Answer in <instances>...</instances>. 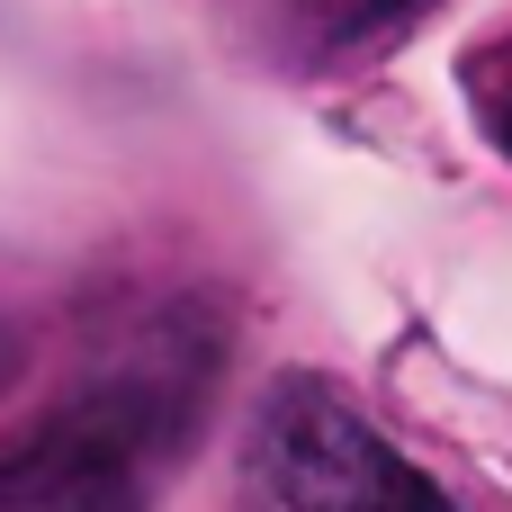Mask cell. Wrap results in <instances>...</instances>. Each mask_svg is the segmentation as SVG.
Wrapping results in <instances>:
<instances>
[{"instance_id":"obj_3","label":"cell","mask_w":512,"mask_h":512,"mask_svg":"<svg viewBox=\"0 0 512 512\" xmlns=\"http://www.w3.org/2000/svg\"><path fill=\"white\" fill-rule=\"evenodd\" d=\"M378 9H405V0H324V36H360Z\"/></svg>"},{"instance_id":"obj_1","label":"cell","mask_w":512,"mask_h":512,"mask_svg":"<svg viewBox=\"0 0 512 512\" xmlns=\"http://www.w3.org/2000/svg\"><path fill=\"white\" fill-rule=\"evenodd\" d=\"M180 387L144 369L99 378L90 396L36 414L27 432L0 441V512H135L153 459L180 432Z\"/></svg>"},{"instance_id":"obj_2","label":"cell","mask_w":512,"mask_h":512,"mask_svg":"<svg viewBox=\"0 0 512 512\" xmlns=\"http://www.w3.org/2000/svg\"><path fill=\"white\" fill-rule=\"evenodd\" d=\"M261 459H270L279 512H459L360 405H342L324 387L279 396Z\"/></svg>"},{"instance_id":"obj_4","label":"cell","mask_w":512,"mask_h":512,"mask_svg":"<svg viewBox=\"0 0 512 512\" xmlns=\"http://www.w3.org/2000/svg\"><path fill=\"white\" fill-rule=\"evenodd\" d=\"M9 360H18V351H9V324H0V387H9Z\"/></svg>"},{"instance_id":"obj_5","label":"cell","mask_w":512,"mask_h":512,"mask_svg":"<svg viewBox=\"0 0 512 512\" xmlns=\"http://www.w3.org/2000/svg\"><path fill=\"white\" fill-rule=\"evenodd\" d=\"M504 135H512V117H504Z\"/></svg>"}]
</instances>
